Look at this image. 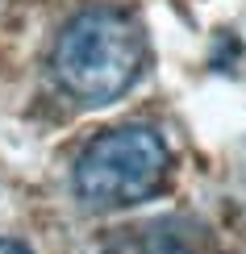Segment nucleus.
I'll return each instance as SVG.
<instances>
[{
    "label": "nucleus",
    "mask_w": 246,
    "mask_h": 254,
    "mask_svg": "<svg viewBox=\"0 0 246 254\" xmlns=\"http://www.w3.org/2000/svg\"><path fill=\"white\" fill-rule=\"evenodd\" d=\"M171 150L151 125H117L96 133L76 158L71 188L92 213H117L151 200L167 179Z\"/></svg>",
    "instance_id": "2"
},
{
    "label": "nucleus",
    "mask_w": 246,
    "mask_h": 254,
    "mask_svg": "<svg viewBox=\"0 0 246 254\" xmlns=\"http://www.w3.org/2000/svg\"><path fill=\"white\" fill-rule=\"evenodd\" d=\"M0 254H34V250L21 246V242H0Z\"/></svg>",
    "instance_id": "3"
},
{
    "label": "nucleus",
    "mask_w": 246,
    "mask_h": 254,
    "mask_svg": "<svg viewBox=\"0 0 246 254\" xmlns=\"http://www.w3.org/2000/svg\"><path fill=\"white\" fill-rule=\"evenodd\" d=\"M59 88L80 104H113L142 79L146 34L121 8H83L63 25L50 55Z\"/></svg>",
    "instance_id": "1"
}]
</instances>
